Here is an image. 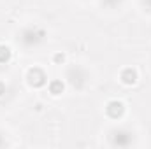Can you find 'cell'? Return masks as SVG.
I'll return each mask as SVG.
<instances>
[{
	"label": "cell",
	"mask_w": 151,
	"mask_h": 149,
	"mask_svg": "<svg viewBox=\"0 0 151 149\" xmlns=\"http://www.w3.org/2000/svg\"><path fill=\"white\" fill-rule=\"evenodd\" d=\"M11 60V49L7 46H0V63H7Z\"/></svg>",
	"instance_id": "52a82bcc"
},
{
	"label": "cell",
	"mask_w": 151,
	"mask_h": 149,
	"mask_svg": "<svg viewBox=\"0 0 151 149\" xmlns=\"http://www.w3.org/2000/svg\"><path fill=\"white\" fill-rule=\"evenodd\" d=\"M121 81H123L125 84H134V82L137 81V72H135L134 69H125L123 74H121Z\"/></svg>",
	"instance_id": "5b68a950"
},
{
	"label": "cell",
	"mask_w": 151,
	"mask_h": 149,
	"mask_svg": "<svg viewBox=\"0 0 151 149\" xmlns=\"http://www.w3.org/2000/svg\"><path fill=\"white\" fill-rule=\"evenodd\" d=\"M63 60H65V56H63V54H56V56H55V62H58V63H60V62H63Z\"/></svg>",
	"instance_id": "ba28073f"
},
{
	"label": "cell",
	"mask_w": 151,
	"mask_h": 149,
	"mask_svg": "<svg viewBox=\"0 0 151 149\" xmlns=\"http://www.w3.org/2000/svg\"><path fill=\"white\" fill-rule=\"evenodd\" d=\"M132 133L130 132H125V130H118V132H114V135L111 137V140H113L114 146H128L130 142H132Z\"/></svg>",
	"instance_id": "7a4b0ae2"
},
{
	"label": "cell",
	"mask_w": 151,
	"mask_h": 149,
	"mask_svg": "<svg viewBox=\"0 0 151 149\" xmlns=\"http://www.w3.org/2000/svg\"><path fill=\"white\" fill-rule=\"evenodd\" d=\"M144 5H146V7L151 11V0H144Z\"/></svg>",
	"instance_id": "8fae6325"
},
{
	"label": "cell",
	"mask_w": 151,
	"mask_h": 149,
	"mask_svg": "<svg viewBox=\"0 0 151 149\" xmlns=\"http://www.w3.org/2000/svg\"><path fill=\"white\" fill-rule=\"evenodd\" d=\"M4 93H5V86H4V84H2V82H0V97H2V95H4Z\"/></svg>",
	"instance_id": "30bf717a"
},
{
	"label": "cell",
	"mask_w": 151,
	"mask_h": 149,
	"mask_svg": "<svg viewBox=\"0 0 151 149\" xmlns=\"http://www.w3.org/2000/svg\"><path fill=\"white\" fill-rule=\"evenodd\" d=\"M107 114H109L111 117H119V116L123 114V104L118 102V100L109 102V104H107Z\"/></svg>",
	"instance_id": "277c9868"
},
{
	"label": "cell",
	"mask_w": 151,
	"mask_h": 149,
	"mask_svg": "<svg viewBox=\"0 0 151 149\" xmlns=\"http://www.w3.org/2000/svg\"><path fill=\"white\" fill-rule=\"evenodd\" d=\"M46 37V32L44 30H40V28H27L23 34H21V42L25 44V46H35L39 44L40 40H44Z\"/></svg>",
	"instance_id": "6da1fadb"
},
{
	"label": "cell",
	"mask_w": 151,
	"mask_h": 149,
	"mask_svg": "<svg viewBox=\"0 0 151 149\" xmlns=\"http://www.w3.org/2000/svg\"><path fill=\"white\" fill-rule=\"evenodd\" d=\"M49 91H51L53 95H60V93L63 91V82H62V81H53V82L49 84Z\"/></svg>",
	"instance_id": "8992f818"
},
{
	"label": "cell",
	"mask_w": 151,
	"mask_h": 149,
	"mask_svg": "<svg viewBox=\"0 0 151 149\" xmlns=\"http://www.w3.org/2000/svg\"><path fill=\"white\" fill-rule=\"evenodd\" d=\"M28 81H30V84L32 86H44L46 84V74L40 70V69H32L30 72H28Z\"/></svg>",
	"instance_id": "3957f363"
},
{
	"label": "cell",
	"mask_w": 151,
	"mask_h": 149,
	"mask_svg": "<svg viewBox=\"0 0 151 149\" xmlns=\"http://www.w3.org/2000/svg\"><path fill=\"white\" fill-rule=\"evenodd\" d=\"M118 2H119V0H106V4H107V5H116Z\"/></svg>",
	"instance_id": "9c48e42d"
},
{
	"label": "cell",
	"mask_w": 151,
	"mask_h": 149,
	"mask_svg": "<svg viewBox=\"0 0 151 149\" xmlns=\"http://www.w3.org/2000/svg\"><path fill=\"white\" fill-rule=\"evenodd\" d=\"M0 146H4V139L2 137H0Z\"/></svg>",
	"instance_id": "7c38bea8"
}]
</instances>
